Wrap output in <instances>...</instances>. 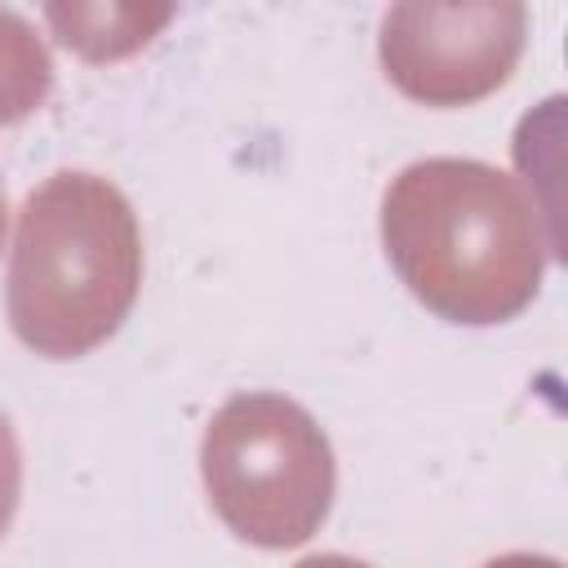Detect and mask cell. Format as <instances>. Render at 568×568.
I'll use <instances>...</instances> for the list:
<instances>
[{"mask_svg": "<svg viewBox=\"0 0 568 568\" xmlns=\"http://www.w3.org/2000/svg\"><path fill=\"white\" fill-rule=\"evenodd\" d=\"M484 568H564L559 559H550V555H532V550H510V555H497V559H488Z\"/></svg>", "mask_w": 568, "mask_h": 568, "instance_id": "cell-7", "label": "cell"}, {"mask_svg": "<svg viewBox=\"0 0 568 568\" xmlns=\"http://www.w3.org/2000/svg\"><path fill=\"white\" fill-rule=\"evenodd\" d=\"M382 248L404 288L448 324H506L541 288V213L510 173L466 155L399 169L382 195Z\"/></svg>", "mask_w": 568, "mask_h": 568, "instance_id": "cell-1", "label": "cell"}, {"mask_svg": "<svg viewBox=\"0 0 568 568\" xmlns=\"http://www.w3.org/2000/svg\"><path fill=\"white\" fill-rule=\"evenodd\" d=\"M528 36V9L515 0H404L377 31L386 80L422 106H470L497 93Z\"/></svg>", "mask_w": 568, "mask_h": 568, "instance_id": "cell-4", "label": "cell"}, {"mask_svg": "<svg viewBox=\"0 0 568 568\" xmlns=\"http://www.w3.org/2000/svg\"><path fill=\"white\" fill-rule=\"evenodd\" d=\"M293 568H368V564L364 559H351V555H306Z\"/></svg>", "mask_w": 568, "mask_h": 568, "instance_id": "cell-8", "label": "cell"}, {"mask_svg": "<svg viewBox=\"0 0 568 568\" xmlns=\"http://www.w3.org/2000/svg\"><path fill=\"white\" fill-rule=\"evenodd\" d=\"M142 288V231L124 191L98 173H53L22 200L9 253V324L44 359L102 346Z\"/></svg>", "mask_w": 568, "mask_h": 568, "instance_id": "cell-2", "label": "cell"}, {"mask_svg": "<svg viewBox=\"0 0 568 568\" xmlns=\"http://www.w3.org/2000/svg\"><path fill=\"white\" fill-rule=\"evenodd\" d=\"M49 89H53V62L44 40L22 13L0 9V124L27 120L36 106H44Z\"/></svg>", "mask_w": 568, "mask_h": 568, "instance_id": "cell-5", "label": "cell"}, {"mask_svg": "<svg viewBox=\"0 0 568 568\" xmlns=\"http://www.w3.org/2000/svg\"><path fill=\"white\" fill-rule=\"evenodd\" d=\"M18 497H22V453H18V435L9 417L0 413V537L18 510Z\"/></svg>", "mask_w": 568, "mask_h": 568, "instance_id": "cell-6", "label": "cell"}, {"mask_svg": "<svg viewBox=\"0 0 568 568\" xmlns=\"http://www.w3.org/2000/svg\"><path fill=\"white\" fill-rule=\"evenodd\" d=\"M4 213L9 209H4V191H0V244H4Z\"/></svg>", "mask_w": 568, "mask_h": 568, "instance_id": "cell-9", "label": "cell"}, {"mask_svg": "<svg viewBox=\"0 0 568 568\" xmlns=\"http://www.w3.org/2000/svg\"><path fill=\"white\" fill-rule=\"evenodd\" d=\"M200 475L217 519L248 546L288 550L320 532L337 466L320 422L288 395H231L204 426Z\"/></svg>", "mask_w": 568, "mask_h": 568, "instance_id": "cell-3", "label": "cell"}]
</instances>
